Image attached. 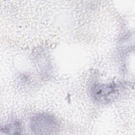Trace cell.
<instances>
[{"mask_svg":"<svg viewBox=\"0 0 135 135\" xmlns=\"http://www.w3.org/2000/svg\"><path fill=\"white\" fill-rule=\"evenodd\" d=\"M32 128L37 133H52L56 130V122L47 114H39L33 119Z\"/></svg>","mask_w":135,"mask_h":135,"instance_id":"cell-1","label":"cell"}]
</instances>
